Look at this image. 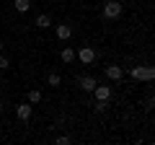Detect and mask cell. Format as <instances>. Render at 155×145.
Wrapping results in <instances>:
<instances>
[{
  "label": "cell",
  "instance_id": "6da1fadb",
  "mask_svg": "<svg viewBox=\"0 0 155 145\" xmlns=\"http://www.w3.org/2000/svg\"><path fill=\"white\" fill-rule=\"evenodd\" d=\"M132 78L134 80H153L155 78V70L150 65H137V67H132Z\"/></svg>",
  "mask_w": 155,
  "mask_h": 145
},
{
  "label": "cell",
  "instance_id": "7a4b0ae2",
  "mask_svg": "<svg viewBox=\"0 0 155 145\" xmlns=\"http://www.w3.org/2000/svg\"><path fill=\"white\" fill-rule=\"evenodd\" d=\"M104 16H106V18H119V16H122V3L109 0V3L104 5Z\"/></svg>",
  "mask_w": 155,
  "mask_h": 145
},
{
  "label": "cell",
  "instance_id": "3957f363",
  "mask_svg": "<svg viewBox=\"0 0 155 145\" xmlns=\"http://www.w3.org/2000/svg\"><path fill=\"white\" fill-rule=\"evenodd\" d=\"M78 60H80V62H83V65H91V62H93L96 60V52L93 49H91V47H83V49H80V52H78Z\"/></svg>",
  "mask_w": 155,
  "mask_h": 145
},
{
  "label": "cell",
  "instance_id": "277c9868",
  "mask_svg": "<svg viewBox=\"0 0 155 145\" xmlns=\"http://www.w3.org/2000/svg\"><path fill=\"white\" fill-rule=\"evenodd\" d=\"M96 83H98V80H96V78H91V75H83V78L78 80V86H80L83 91H88V93L96 88Z\"/></svg>",
  "mask_w": 155,
  "mask_h": 145
},
{
  "label": "cell",
  "instance_id": "5b68a950",
  "mask_svg": "<svg viewBox=\"0 0 155 145\" xmlns=\"http://www.w3.org/2000/svg\"><path fill=\"white\" fill-rule=\"evenodd\" d=\"M93 93H96V99H98V101H109V96H111V88H109V86H98V83H96Z\"/></svg>",
  "mask_w": 155,
  "mask_h": 145
},
{
  "label": "cell",
  "instance_id": "8992f818",
  "mask_svg": "<svg viewBox=\"0 0 155 145\" xmlns=\"http://www.w3.org/2000/svg\"><path fill=\"white\" fill-rule=\"evenodd\" d=\"M106 75H109L111 80H122L124 70H122V67H119V65H109V67H106Z\"/></svg>",
  "mask_w": 155,
  "mask_h": 145
},
{
  "label": "cell",
  "instance_id": "52a82bcc",
  "mask_svg": "<svg viewBox=\"0 0 155 145\" xmlns=\"http://www.w3.org/2000/svg\"><path fill=\"white\" fill-rule=\"evenodd\" d=\"M70 36H72V29L67 26V23H60V26H57V39L65 42V39H70Z\"/></svg>",
  "mask_w": 155,
  "mask_h": 145
},
{
  "label": "cell",
  "instance_id": "ba28073f",
  "mask_svg": "<svg viewBox=\"0 0 155 145\" xmlns=\"http://www.w3.org/2000/svg\"><path fill=\"white\" fill-rule=\"evenodd\" d=\"M16 114H18V119H23V122H26V119L31 117V106H28V104H21V106L16 109Z\"/></svg>",
  "mask_w": 155,
  "mask_h": 145
},
{
  "label": "cell",
  "instance_id": "9c48e42d",
  "mask_svg": "<svg viewBox=\"0 0 155 145\" xmlns=\"http://www.w3.org/2000/svg\"><path fill=\"white\" fill-rule=\"evenodd\" d=\"M36 26H39V29H49V26H52L49 16H44V13H41V16H36Z\"/></svg>",
  "mask_w": 155,
  "mask_h": 145
},
{
  "label": "cell",
  "instance_id": "30bf717a",
  "mask_svg": "<svg viewBox=\"0 0 155 145\" xmlns=\"http://www.w3.org/2000/svg\"><path fill=\"white\" fill-rule=\"evenodd\" d=\"M60 57H62V62H72V60H75V49H70V47H65Z\"/></svg>",
  "mask_w": 155,
  "mask_h": 145
},
{
  "label": "cell",
  "instance_id": "8fae6325",
  "mask_svg": "<svg viewBox=\"0 0 155 145\" xmlns=\"http://www.w3.org/2000/svg\"><path fill=\"white\" fill-rule=\"evenodd\" d=\"M31 8V0H16V11L18 13H26Z\"/></svg>",
  "mask_w": 155,
  "mask_h": 145
},
{
  "label": "cell",
  "instance_id": "7c38bea8",
  "mask_svg": "<svg viewBox=\"0 0 155 145\" xmlns=\"http://www.w3.org/2000/svg\"><path fill=\"white\" fill-rule=\"evenodd\" d=\"M28 101H31V104H39V101H41V91H28Z\"/></svg>",
  "mask_w": 155,
  "mask_h": 145
},
{
  "label": "cell",
  "instance_id": "4fadbf2b",
  "mask_svg": "<svg viewBox=\"0 0 155 145\" xmlns=\"http://www.w3.org/2000/svg\"><path fill=\"white\" fill-rule=\"evenodd\" d=\"M8 67H11V60L5 55H0V70H8Z\"/></svg>",
  "mask_w": 155,
  "mask_h": 145
},
{
  "label": "cell",
  "instance_id": "5bb4252c",
  "mask_svg": "<svg viewBox=\"0 0 155 145\" xmlns=\"http://www.w3.org/2000/svg\"><path fill=\"white\" fill-rule=\"evenodd\" d=\"M47 80H49V86H54V88L60 86V75H57V72H52V75H49Z\"/></svg>",
  "mask_w": 155,
  "mask_h": 145
},
{
  "label": "cell",
  "instance_id": "9a60e30c",
  "mask_svg": "<svg viewBox=\"0 0 155 145\" xmlns=\"http://www.w3.org/2000/svg\"><path fill=\"white\" fill-rule=\"evenodd\" d=\"M57 143H60V145H67V143H70V137H67V135H60V137H57Z\"/></svg>",
  "mask_w": 155,
  "mask_h": 145
},
{
  "label": "cell",
  "instance_id": "2e32d148",
  "mask_svg": "<svg viewBox=\"0 0 155 145\" xmlns=\"http://www.w3.org/2000/svg\"><path fill=\"white\" fill-rule=\"evenodd\" d=\"M0 112H3V101H0Z\"/></svg>",
  "mask_w": 155,
  "mask_h": 145
},
{
  "label": "cell",
  "instance_id": "e0dca14e",
  "mask_svg": "<svg viewBox=\"0 0 155 145\" xmlns=\"http://www.w3.org/2000/svg\"><path fill=\"white\" fill-rule=\"evenodd\" d=\"M0 52H3V42H0Z\"/></svg>",
  "mask_w": 155,
  "mask_h": 145
}]
</instances>
